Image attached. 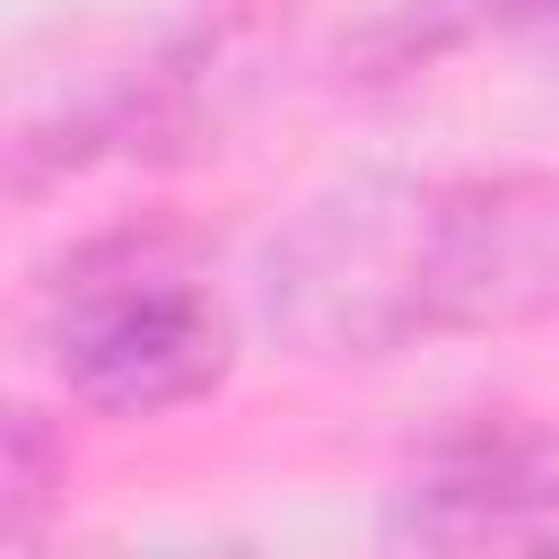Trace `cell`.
<instances>
[{
  "label": "cell",
  "mask_w": 559,
  "mask_h": 559,
  "mask_svg": "<svg viewBox=\"0 0 559 559\" xmlns=\"http://www.w3.org/2000/svg\"><path fill=\"white\" fill-rule=\"evenodd\" d=\"M61 489H70L61 428L35 402L0 393V550L9 542H44V524L61 515Z\"/></svg>",
  "instance_id": "5b68a950"
},
{
  "label": "cell",
  "mask_w": 559,
  "mask_h": 559,
  "mask_svg": "<svg viewBox=\"0 0 559 559\" xmlns=\"http://www.w3.org/2000/svg\"><path fill=\"white\" fill-rule=\"evenodd\" d=\"M533 17H559V0H393L358 35V52L376 70H411V61H437V52H454L489 26H533Z\"/></svg>",
  "instance_id": "277c9868"
},
{
  "label": "cell",
  "mask_w": 559,
  "mask_h": 559,
  "mask_svg": "<svg viewBox=\"0 0 559 559\" xmlns=\"http://www.w3.org/2000/svg\"><path fill=\"white\" fill-rule=\"evenodd\" d=\"M384 542L402 550H542L559 542V437L524 411H472L437 428L384 489Z\"/></svg>",
  "instance_id": "3957f363"
},
{
  "label": "cell",
  "mask_w": 559,
  "mask_h": 559,
  "mask_svg": "<svg viewBox=\"0 0 559 559\" xmlns=\"http://www.w3.org/2000/svg\"><path fill=\"white\" fill-rule=\"evenodd\" d=\"M44 349L70 402L105 419H157L227 384L236 323L183 227L140 218L87 236L44 280Z\"/></svg>",
  "instance_id": "7a4b0ae2"
},
{
  "label": "cell",
  "mask_w": 559,
  "mask_h": 559,
  "mask_svg": "<svg viewBox=\"0 0 559 559\" xmlns=\"http://www.w3.org/2000/svg\"><path fill=\"white\" fill-rule=\"evenodd\" d=\"M262 314L297 358H393L559 314V175H358L262 253Z\"/></svg>",
  "instance_id": "6da1fadb"
}]
</instances>
